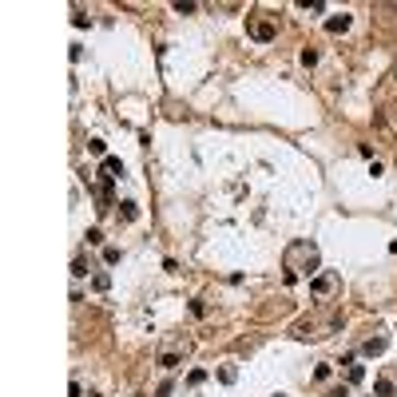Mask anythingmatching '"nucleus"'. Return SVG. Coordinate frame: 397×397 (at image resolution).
I'll return each mask as SVG.
<instances>
[{
  "mask_svg": "<svg viewBox=\"0 0 397 397\" xmlns=\"http://www.w3.org/2000/svg\"><path fill=\"white\" fill-rule=\"evenodd\" d=\"M361 354H370V357H377V354H385V338H370L361 346Z\"/></svg>",
  "mask_w": 397,
  "mask_h": 397,
  "instance_id": "nucleus-5",
  "label": "nucleus"
},
{
  "mask_svg": "<svg viewBox=\"0 0 397 397\" xmlns=\"http://www.w3.org/2000/svg\"><path fill=\"white\" fill-rule=\"evenodd\" d=\"M318 270V247L314 242H294L286 251V278L294 282V274H314Z\"/></svg>",
  "mask_w": 397,
  "mask_h": 397,
  "instance_id": "nucleus-1",
  "label": "nucleus"
},
{
  "mask_svg": "<svg viewBox=\"0 0 397 397\" xmlns=\"http://www.w3.org/2000/svg\"><path fill=\"white\" fill-rule=\"evenodd\" d=\"M72 274H76V278H84V274H87V262L76 254V262H72Z\"/></svg>",
  "mask_w": 397,
  "mask_h": 397,
  "instance_id": "nucleus-11",
  "label": "nucleus"
},
{
  "mask_svg": "<svg viewBox=\"0 0 397 397\" xmlns=\"http://www.w3.org/2000/svg\"><path fill=\"white\" fill-rule=\"evenodd\" d=\"M374 389H377V397H393V381H389V377H377Z\"/></svg>",
  "mask_w": 397,
  "mask_h": 397,
  "instance_id": "nucleus-8",
  "label": "nucleus"
},
{
  "mask_svg": "<svg viewBox=\"0 0 397 397\" xmlns=\"http://www.w3.org/2000/svg\"><path fill=\"white\" fill-rule=\"evenodd\" d=\"M119 215H124L127 223H135V219H139V207H135V203L127 199V203H119Z\"/></svg>",
  "mask_w": 397,
  "mask_h": 397,
  "instance_id": "nucleus-7",
  "label": "nucleus"
},
{
  "mask_svg": "<svg viewBox=\"0 0 397 397\" xmlns=\"http://www.w3.org/2000/svg\"><path fill=\"white\" fill-rule=\"evenodd\" d=\"M338 290V274H318V278L310 282V294L314 298H326V294H334Z\"/></svg>",
  "mask_w": 397,
  "mask_h": 397,
  "instance_id": "nucleus-2",
  "label": "nucleus"
},
{
  "mask_svg": "<svg viewBox=\"0 0 397 397\" xmlns=\"http://www.w3.org/2000/svg\"><path fill=\"white\" fill-rule=\"evenodd\" d=\"M361 377H365V370H361V365H350V381H354V385H357V381H361Z\"/></svg>",
  "mask_w": 397,
  "mask_h": 397,
  "instance_id": "nucleus-14",
  "label": "nucleus"
},
{
  "mask_svg": "<svg viewBox=\"0 0 397 397\" xmlns=\"http://www.w3.org/2000/svg\"><path fill=\"white\" fill-rule=\"evenodd\" d=\"M104 262H107V266H115V262H119V251H115V247H107V251H104Z\"/></svg>",
  "mask_w": 397,
  "mask_h": 397,
  "instance_id": "nucleus-13",
  "label": "nucleus"
},
{
  "mask_svg": "<svg viewBox=\"0 0 397 397\" xmlns=\"http://www.w3.org/2000/svg\"><path fill=\"white\" fill-rule=\"evenodd\" d=\"M251 36H254V40H262V44H266V40H274V24H266V20H251Z\"/></svg>",
  "mask_w": 397,
  "mask_h": 397,
  "instance_id": "nucleus-3",
  "label": "nucleus"
},
{
  "mask_svg": "<svg viewBox=\"0 0 397 397\" xmlns=\"http://www.w3.org/2000/svg\"><path fill=\"white\" fill-rule=\"evenodd\" d=\"M207 381V370H191V377H187V385H203Z\"/></svg>",
  "mask_w": 397,
  "mask_h": 397,
  "instance_id": "nucleus-12",
  "label": "nucleus"
},
{
  "mask_svg": "<svg viewBox=\"0 0 397 397\" xmlns=\"http://www.w3.org/2000/svg\"><path fill=\"white\" fill-rule=\"evenodd\" d=\"M234 377H238V374H234V365H223V370H219V381H223V385H230Z\"/></svg>",
  "mask_w": 397,
  "mask_h": 397,
  "instance_id": "nucleus-9",
  "label": "nucleus"
},
{
  "mask_svg": "<svg viewBox=\"0 0 397 397\" xmlns=\"http://www.w3.org/2000/svg\"><path fill=\"white\" fill-rule=\"evenodd\" d=\"M107 179H119V175H124V163H119L115 155H104V167H100Z\"/></svg>",
  "mask_w": 397,
  "mask_h": 397,
  "instance_id": "nucleus-4",
  "label": "nucleus"
},
{
  "mask_svg": "<svg viewBox=\"0 0 397 397\" xmlns=\"http://www.w3.org/2000/svg\"><path fill=\"white\" fill-rule=\"evenodd\" d=\"M159 365H163V370H175V365H179V354H163Z\"/></svg>",
  "mask_w": 397,
  "mask_h": 397,
  "instance_id": "nucleus-10",
  "label": "nucleus"
},
{
  "mask_svg": "<svg viewBox=\"0 0 397 397\" xmlns=\"http://www.w3.org/2000/svg\"><path fill=\"white\" fill-rule=\"evenodd\" d=\"M326 28H330V32H346V28H350V16H346V12H342V16H330Z\"/></svg>",
  "mask_w": 397,
  "mask_h": 397,
  "instance_id": "nucleus-6",
  "label": "nucleus"
}]
</instances>
